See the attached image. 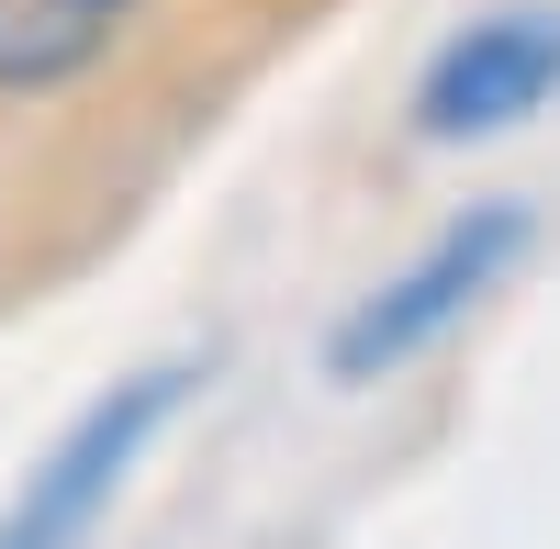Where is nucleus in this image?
Wrapping results in <instances>:
<instances>
[{"mask_svg": "<svg viewBox=\"0 0 560 549\" xmlns=\"http://www.w3.org/2000/svg\"><path fill=\"white\" fill-rule=\"evenodd\" d=\"M168 404H179V371H147V382H124L113 404H90V416L57 437V460L23 482V505L0 516V549H79L90 516L113 505V482L135 471V448L168 427Z\"/></svg>", "mask_w": 560, "mask_h": 549, "instance_id": "nucleus-1", "label": "nucleus"}, {"mask_svg": "<svg viewBox=\"0 0 560 549\" xmlns=\"http://www.w3.org/2000/svg\"><path fill=\"white\" fill-rule=\"evenodd\" d=\"M527 247V213H482V224H448V236L404 269L393 292H370L348 326H337V371L370 382V371H393V359H415L438 326H459L482 292H493V269Z\"/></svg>", "mask_w": 560, "mask_h": 549, "instance_id": "nucleus-2", "label": "nucleus"}, {"mask_svg": "<svg viewBox=\"0 0 560 549\" xmlns=\"http://www.w3.org/2000/svg\"><path fill=\"white\" fill-rule=\"evenodd\" d=\"M549 90H560V23L549 12H493L427 68L415 113H427V135H504V124H527Z\"/></svg>", "mask_w": 560, "mask_h": 549, "instance_id": "nucleus-3", "label": "nucleus"}, {"mask_svg": "<svg viewBox=\"0 0 560 549\" xmlns=\"http://www.w3.org/2000/svg\"><path fill=\"white\" fill-rule=\"evenodd\" d=\"M124 12H135V0H0V79L34 90V79L90 68L124 34Z\"/></svg>", "mask_w": 560, "mask_h": 549, "instance_id": "nucleus-4", "label": "nucleus"}]
</instances>
